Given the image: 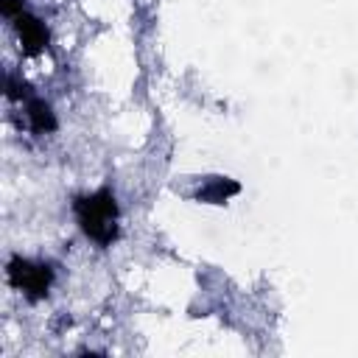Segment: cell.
I'll use <instances>...</instances> for the list:
<instances>
[{"mask_svg": "<svg viewBox=\"0 0 358 358\" xmlns=\"http://www.w3.org/2000/svg\"><path fill=\"white\" fill-rule=\"evenodd\" d=\"M28 123L34 131H53L56 129V117L50 112V106L45 101H28Z\"/></svg>", "mask_w": 358, "mask_h": 358, "instance_id": "4", "label": "cell"}, {"mask_svg": "<svg viewBox=\"0 0 358 358\" xmlns=\"http://www.w3.org/2000/svg\"><path fill=\"white\" fill-rule=\"evenodd\" d=\"M6 277L8 282L22 291L28 299H42L48 296V288H50V280H53V271L42 263H31V260H22V257H11L8 266H6Z\"/></svg>", "mask_w": 358, "mask_h": 358, "instance_id": "2", "label": "cell"}, {"mask_svg": "<svg viewBox=\"0 0 358 358\" xmlns=\"http://www.w3.org/2000/svg\"><path fill=\"white\" fill-rule=\"evenodd\" d=\"M14 28H17L20 42H22V50H25L28 56L45 50V45H48V28H45L36 17H31L28 11H22V14L14 17Z\"/></svg>", "mask_w": 358, "mask_h": 358, "instance_id": "3", "label": "cell"}, {"mask_svg": "<svg viewBox=\"0 0 358 358\" xmlns=\"http://www.w3.org/2000/svg\"><path fill=\"white\" fill-rule=\"evenodd\" d=\"M76 218H78L84 235L101 246H109L117 238V204L106 187H101L90 196H78Z\"/></svg>", "mask_w": 358, "mask_h": 358, "instance_id": "1", "label": "cell"}, {"mask_svg": "<svg viewBox=\"0 0 358 358\" xmlns=\"http://www.w3.org/2000/svg\"><path fill=\"white\" fill-rule=\"evenodd\" d=\"M0 8H3V14H6V17H11V20H14L17 14H22V11H25L22 0H3V3H0Z\"/></svg>", "mask_w": 358, "mask_h": 358, "instance_id": "5", "label": "cell"}]
</instances>
